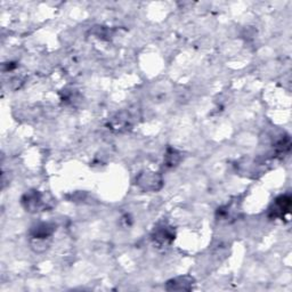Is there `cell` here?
Segmentation results:
<instances>
[{"label":"cell","mask_w":292,"mask_h":292,"mask_svg":"<svg viewBox=\"0 0 292 292\" xmlns=\"http://www.w3.org/2000/svg\"><path fill=\"white\" fill-rule=\"evenodd\" d=\"M153 236L155 241L159 243H162V244H163V243H169L175 239L174 232L167 226L158 227V228L154 231Z\"/></svg>","instance_id":"cell-5"},{"label":"cell","mask_w":292,"mask_h":292,"mask_svg":"<svg viewBox=\"0 0 292 292\" xmlns=\"http://www.w3.org/2000/svg\"><path fill=\"white\" fill-rule=\"evenodd\" d=\"M291 197L289 195H281L274 201L272 207L269 208V217L271 218L283 219L285 216L290 213Z\"/></svg>","instance_id":"cell-1"},{"label":"cell","mask_w":292,"mask_h":292,"mask_svg":"<svg viewBox=\"0 0 292 292\" xmlns=\"http://www.w3.org/2000/svg\"><path fill=\"white\" fill-rule=\"evenodd\" d=\"M137 183L139 186H142L145 190H158L159 187L157 184H161L160 177H158L157 175L151 173V174H143L138 177Z\"/></svg>","instance_id":"cell-3"},{"label":"cell","mask_w":292,"mask_h":292,"mask_svg":"<svg viewBox=\"0 0 292 292\" xmlns=\"http://www.w3.org/2000/svg\"><path fill=\"white\" fill-rule=\"evenodd\" d=\"M23 204L29 211H40V210L47 208L48 201L46 200L44 194L37 192V191H32L24 195Z\"/></svg>","instance_id":"cell-2"},{"label":"cell","mask_w":292,"mask_h":292,"mask_svg":"<svg viewBox=\"0 0 292 292\" xmlns=\"http://www.w3.org/2000/svg\"><path fill=\"white\" fill-rule=\"evenodd\" d=\"M53 233V227H50L48 224H40L37 227H34L32 231V238L33 239H46L51 235Z\"/></svg>","instance_id":"cell-6"},{"label":"cell","mask_w":292,"mask_h":292,"mask_svg":"<svg viewBox=\"0 0 292 292\" xmlns=\"http://www.w3.org/2000/svg\"><path fill=\"white\" fill-rule=\"evenodd\" d=\"M192 282L193 278L189 276L178 277L168 282L167 289L168 290H190L192 288Z\"/></svg>","instance_id":"cell-4"}]
</instances>
